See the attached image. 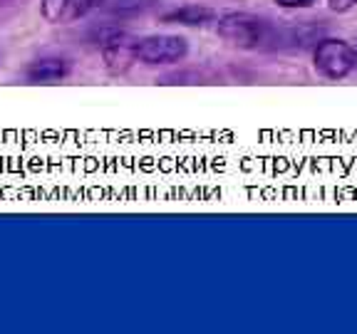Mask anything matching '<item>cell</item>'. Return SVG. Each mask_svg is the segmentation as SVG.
Instances as JSON below:
<instances>
[{"label": "cell", "instance_id": "cell-1", "mask_svg": "<svg viewBox=\"0 0 357 334\" xmlns=\"http://www.w3.org/2000/svg\"><path fill=\"white\" fill-rule=\"evenodd\" d=\"M273 25L263 17L253 15V13H223L216 17V33L221 40L229 45L238 47V50H258L266 47L268 35H271Z\"/></svg>", "mask_w": 357, "mask_h": 334}, {"label": "cell", "instance_id": "cell-2", "mask_svg": "<svg viewBox=\"0 0 357 334\" xmlns=\"http://www.w3.org/2000/svg\"><path fill=\"white\" fill-rule=\"evenodd\" d=\"M312 65L325 79H345L355 72V52L347 40L323 38L312 50Z\"/></svg>", "mask_w": 357, "mask_h": 334}, {"label": "cell", "instance_id": "cell-3", "mask_svg": "<svg viewBox=\"0 0 357 334\" xmlns=\"http://www.w3.org/2000/svg\"><path fill=\"white\" fill-rule=\"evenodd\" d=\"M139 40L137 35L127 33V30H114L105 42L100 45L102 62L105 70L114 77L127 74L137 62H139Z\"/></svg>", "mask_w": 357, "mask_h": 334}, {"label": "cell", "instance_id": "cell-4", "mask_svg": "<svg viewBox=\"0 0 357 334\" xmlns=\"http://www.w3.org/2000/svg\"><path fill=\"white\" fill-rule=\"evenodd\" d=\"M189 55V40L181 35H146L139 40V62L149 67H162L181 62Z\"/></svg>", "mask_w": 357, "mask_h": 334}, {"label": "cell", "instance_id": "cell-5", "mask_svg": "<svg viewBox=\"0 0 357 334\" xmlns=\"http://www.w3.org/2000/svg\"><path fill=\"white\" fill-rule=\"evenodd\" d=\"M97 6L100 0H40V15L50 25H70Z\"/></svg>", "mask_w": 357, "mask_h": 334}, {"label": "cell", "instance_id": "cell-6", "mask_svg": "<svg viewBox=\"0 0 357 334\" xmlns=\"http://www.w3.org/2000/svg\"><path fill=\"white\" fill-rule=\"evenodd\" d=\"M70 72H73V62L65 57H40L25 67V79L30 84H55L70 77Z\"/></svg>", "mask_w": 357, "mask_h": 334}, {"label": "cell", "instance_id": "cell-7", "mask_svg": "<svg viewBox=\"0 0 357 334\" xmlns=\"http://www.w3.org/2000/svg\"><path fill=\"white\" fill-rule=\"evenodd\" d=\"M216 10L208 6H201V3H189V6H178L174 10L164 13L162 22L167 25H184V28H204L206 22L216 20Z\"/></svg>", "mask_w": 357, "mask_h": 334}, {"label": "cell", "instance_id": "cell-8", "mask_svg": "<svg viewBox=\"0 0 357 334\" xmlns=\"http://www.w3.org/2000/svg\"><path fill=\"white\" fill-rule=\"evenodd\" d=\"M151 6V0H100L97 8H105L112 15H137V13L146 10Z\"/></svg>", "mask_w": 357, "mask_h": 334}, {"label": "cell", "instance_id": "cell-9", "mask_svg": "<svg viewBox=\"0 0 357 334\" xmlns=\"http://www.w3.org/2000/svg\"><path fill=\"white\" fill-rule=\"evenodd\" d=\"M280 8H288V10H303V8H312L318 0H275Z\"/></svg>", "mask_w": 357, "mask_h": 334}, {"label": "cell", "instance_id": "cell-10", "mask_svg": "<svg viewBox=\"0 0 357 334\" xmlns=\"http://www.w3.org/2000/svg\"><path fill=\"white\" fill-rule=\"evenodd\" d=\"M357 6V0H328V8L333 13H347Z\"/></svg>", "mask_w": 357, "mask_h": 334}, {"label": "cell", "instance_id": "cell-11", "mask_svg": "<svg viewBox=\"0 0 357 334\" xmlns=\"http://www.w3.org/2000/svg\"><path fill=\"white\" fill-rule=\"evenodd\" d=\"M352 52H355V72H357V42L352 45Z\"/></svg>", "mask_w": 357, "mask_h": 334}]
</instances>
